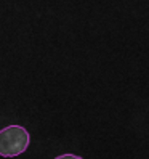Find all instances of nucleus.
I'll use <instances>...</instances> for the list:
<instances>
[{
    "mask_svg": "<svg viewBox=\"0 0 149 159\" xmlns=\"http://www.w3.org/2000/svg\"><path fill=\"white\" fill-rule=\"evenodd\" d=\"M31 143V135L23 125H7L0 130V156L16 157L21 156Z\"/></svg>",
    "mask_w": 149,
    "mask_h": 159,
    "instance_id": "f257e3e1",
    "label": "nucleus"
},
{
    "mask_svg": "<svg viewBox=\"0 0 149 159\" xmlns=\"http://www.w3.org/2000/svg\"><path fill=\"white\" fill-rule=\"evenodd\" d=\"M55 159H83V157H80L77 154H72V153H68V154H59V156H56Z\"/></svg>",
    "mask_w": 149,
    "mask_h": 159,
    "instance_id": "f03ea898",
    "label": "nucleus"
}]
</instances>
